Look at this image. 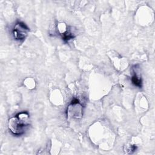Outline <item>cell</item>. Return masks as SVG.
Wrapping results in <instances>:
<instances>
[{
	"label": "cell",
	"instance_id": "cell-1",
	"mask_svg": "<svg viewBox=\"0 0 155 155\" xmlns=\"http://www.w3.org/2000/svg\"><path fill=\"white\" fill-rule=\"evenodd\" d=\"M30 124V116L25 111L21 112L11 117L8 122L10 131L16 136L23 134Z\"/></svg>",
	"mask_w": 155,
	"mask_h": 155
},
{
	"label": "cell",
	"instance_id": "cell-2",
	"mask_svg": "<svg viewBox=\"0 0 155 155\" xmlns=\"http://www.w3.org/2000/svg\"><path fill=\"white\" fill-rule=\"evenodd\" d=\"M83 106L77 99L72 100L67 107V114L68 118L79 119L82 117Z\"/></svg>",
	"mask_w": 155,
	"mask_h": 155
},
{
	"label": "cell",
	"instance_id": "cell-3",
	"mask_svg": "<svg viewBox=\"0 0 155 155\" xmlns=\"http://www.w3.org/2000/svg\"><path fill=\"white\" fill-rule=\"evenodd\" d=\"M29 30V28L25 24L22 22H18L15 25L13 30V37L16 40H23L27 37Z\"/></svg>",
	"mask_w": 155,
	"mask_h": 155
},
{
	"label": "cell",
	"instance_id": "cell-4",
	"mask_svg": "<svg viewBox=\"0 0 155 155\" xmlns=\"http://www.w3.org/2000/svg\"><path fill=\"white\" fill-rule=\"evenodd\" d=\"M133 74L131 77V82L136 87H138L139 88L142 87V79L139 74L137 73L136 70H134V68H133Z\"/></svg>",
	"mask_w": 155,
	"mask_h": 155
},
{
	"label": "cell",
	"instance_id": "cell-5",
	"mask_svg": "<svg viewBox=\"0 0 155 155\" xmlns=\"http://www.w3.org/2000/svg\"><path fill=\"white\" fill-rule=\"evenodd\" d=\"M24 84L29 89H32L35 87V81L33 79L31 78H28L25 79V80L24 81Z\"/></svg>",
	"mask_w": 155,
	"mask_h": 155
},
{
	"label": "cell",
	"instance_id": "cell-6",
	"mask_svg": "<svg viewBox=\"0 0 155 155\" xmlns=\"http://www.w3.org/2000/svg\"><path fill=\"white\" fill-rule=\"evenodd\" d=\"M136 148L137 147L135 145L127 144V145H125L124 147V151L127 153H132L136 150Z\"/></svg>",
	"mask_w": 155,
	"mask_h": 155
}]
</instances>
